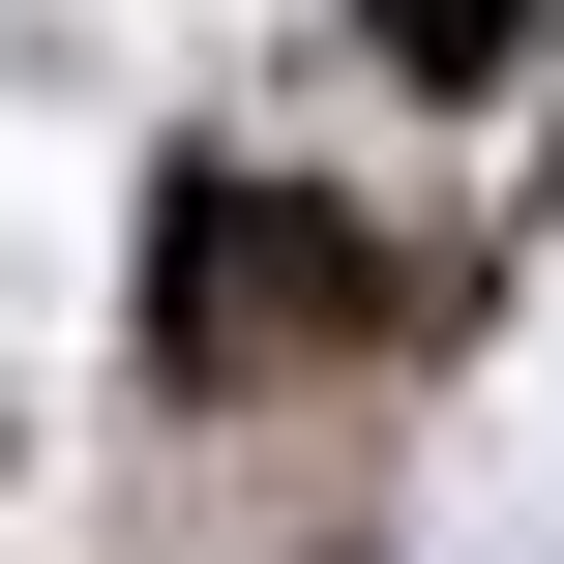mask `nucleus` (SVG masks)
<instances>
[{"label":"nucleus","mask_w":564,"mask_h":564,"mask_svg":"<svg viewBox=\"0 0 564 564\" xmlns=\"http://www.w3.org/2000/svg\"><path fill=\"white\" fill-rule=\"evenodd\" d=\"M327 327H387V238H327L297 178H178V208H149V357H178V387L327 357Z\"/></svg>","instance_id":"f257e3e1"}]
</instances>
